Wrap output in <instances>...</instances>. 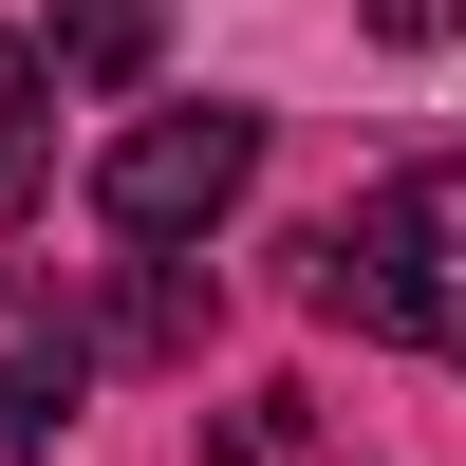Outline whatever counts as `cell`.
Returning <instances> with one entry per match:
<instances>
[{
    "instance_id": "6da1fadb",
    "label": "cell",
    "mask_w": 466,
    "mask_h": 466,
    "mask_svg": "<svg viewBox=\"0 0 466 466\" xmlns=\"http://www.w3.org/2000/svg\"><path fill=\"white\" fill-rule=\"evenodd\" d=\"M299 280H318V318H355V336L466 355V149L392 168L355 224H336V243H299Z\"/></svg>"
},
{
    "instance_id": "7a4b0ae2",
    "label": "cell",
    "mask_w": 466,
    "mask_h": 466,
    "mask_svg": "<svg viewBox=\"0 0 466 466\" xmlns=\"http://www.w3.org/2000/svg\"><path fill=\"white\" fill-rule=\"evenodd\" d=\"M243 187H261V112H224V94H206V112H131V131L94 149V224L149 243V261H187Z\"/></svg>"
},
{
    "instance_id": "3957f363",
    "label": "cell",
    "mask_w": 466,
    "mask_h": 466,
    "mask_svg": "<svg viewBox=\"0 0 466 466\" xmlns=\"http://www.w3.org/2000/svg\"><path fill=\"white\" fill-rule=\"evenodd\" d=\"M75 392H94V318L56 280H0V466H56Z\"/></svg>"
},
{
    "instance_id": "277c9868",
    "label": "cell",
    "mask_w": 466,
    "mask_h": 466,
    "mask_svg": "<svg viewBox=\"0 0 466 466\" xmlns=\"http://www.w3.org/2000/svg\"><path fill=\"white\" fill-rule=\"evenodd\" d=\"M149 56H168V0H56V37H37V75H75V94H131Z\"/></svg>"
},
{
    "instance_id": "5b68a950",
    "label": "cell",
    "mask_w": 466,
    "mask_h": 466,
    "mask_svg": "<svg viewBox=\"0 0 466 466\" xmlns=\"http://www.w3.org/2000/svg\"><path fill=\"white\" fill-rule=\"evenodd\" d=\"M37 94H56V75H37V37H0V224L37 206V149H56V112H37Z\"/></svg>"
},
{
    "instance_id": "8992f818",
    "label": "cell",
    "mask_w": 466,
    "mask_h": 466,
    "mask_svg": "<svg viewBox=\"0 0 466 466\" xmlns=\"http://www.w3.org/2000/svg\"><path fill=\"white\" fill-rule=\"evenodd\" d=\"M112 336H131V355H187V336H206V280H187V261H149V280H131V318H112Z\"/></svg>"
},
{
    "instance_id": "52a82bcc",
    "label": "cell",
    "mask_w": 466,
    "mask_h": 466,
    "mask_svg": "<svg viewBox=\"0 0 466 466\" xmlns=\"http://www.w3.org/2000/svg\"><path fill=\"white\" fill-rule=\"evenodd\" d=\"M373 37L392 56H466V0H373Z\"/></svg>"
}]
</instances>
